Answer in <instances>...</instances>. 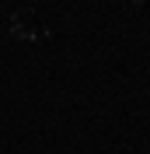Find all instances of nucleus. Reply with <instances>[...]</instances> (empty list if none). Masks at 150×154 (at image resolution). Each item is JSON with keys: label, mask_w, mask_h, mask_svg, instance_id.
I'll list each match as a JSON object with an SVG mask.
<instances>
[]
</instances>
